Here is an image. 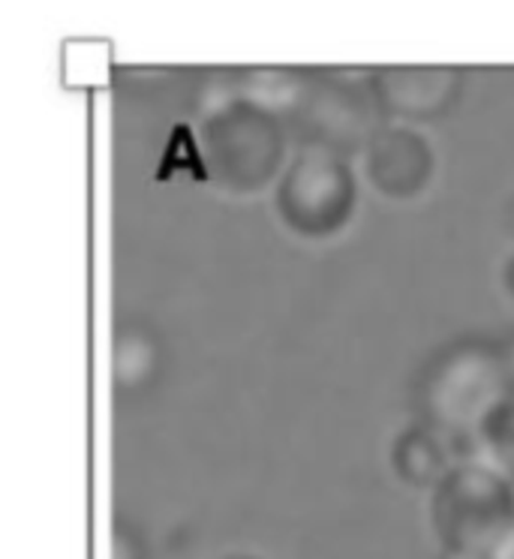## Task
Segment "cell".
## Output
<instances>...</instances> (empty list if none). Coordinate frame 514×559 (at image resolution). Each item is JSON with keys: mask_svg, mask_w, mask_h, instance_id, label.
<instances>
[{"mask_svg": "<svg viewBox=\"0 0 514 559\" xmlns=\"http://www.w3.org/2000/svg\"><path fill=\"white\" fill-rule=\"evenodd\" d=\"M430 511L440 542L457 559L514 557V497L497 466L469 461L445 469Z\"/></svg>", "mask_w": 514, "mask_h": 559, "instance_id": "obj_1", "label": "cell"}, {"mask_svg": "<svg viewBox=\"0 0 514 559\" xmlns=\"http://www.w3.org/2000/svg\"><path fill=\"white\" fill-rule=\"evenodd\" d=\"M205 157L211 178L235 195H253L280 171L286 133L271 106L226 99L205 121Z\"/></svg>", "mask_w": 514, "mask_h": 559, "instance_id": "obj_2", "label": "cell"}, {"mask_svg": "<svg viewBox=\"0 0 514 559\" xmlns=\"http://www.w3.org/2000/svg\"><path fill=\"white\" fill-rule=\"evenodd\" d=\"M356 205V181L343 157L304 147L283 171L277 211L286 226L307 238H325L346 226Z\"/></svg>", "mask_w": 514, "mask_h": 559, "instance_id": "obj_3", "label": "cell"}, {"mask_svg": "<svg viewBox=\"0 0 514 559\" xmlns=\"http://www.w3.org/2000/svg\"><path fill=\"white\" fill-rule=\"evenodd\" d=\"M505 373L493 355L461 349L449 365L433 373L430 409L452 437H476L481 425L500 409L505 397Z\"/></svg>", "mask_w": 514, "mask_h": 559, "instance_id": "obj_4", "label": "cell"}, {"mask_svg": "<svg viewBox=\"0 0 514 559\" xmlns=\"http://www.w3.org/2000/svg\"><path fill=\"white\" fill-rule=\"evenodd\" d=\"M286 106L295 111L298 127H304L310 135L307 147H322L340 157L368 139L370 103L352 82L316 79L310 85L295 87Z\"/></svg>", "mask_w": 514, "mask_h": 559, "instance_id": "obj_5", "label": "cell"}, {"mask_svg": "<svg viewBox=\"0 0 514 559\" xmlns=\"http://www.w3.org/2000/svg\"><path fill=\"white\" fill-rule=\"evenodd\" d=\"M437 169L433 147L413 127H385L364 145V175L392 202H413L428 190Z\"/></svg>", "mask_w": 514, "mask_h": 559, "instance_id": "obj_6", "label": "cell"}, {"mask_svg": "<svg viewBox=\"0 0 514 559\" xmlns=\"http://www.w3.org/2000/svg\"><path fill=\"white\" fill-rule=\"evenodd\" d=\"M454 75L445 70H389L376 82L385 109L397 115H430L449 106Z\"/></svg>", "mask_w": 514, "mask_h": 559, "instance_id": "obj_7", "label": "cell"}, {"mask_svg": "<svg viewBox=\"0 0 514 559\" xmlns=\"http://www.w3.org/2000/svg\"><path fill=\"white\" fill-rule=\"evenodd\" d=\"M394 461H397L401 475L413 485H430L433 481V487H437L442 475H445L442 473L445 469V451L440 445V437L425 433V430L406 433L401 439V445H397Z\"/></svg>", "mask_w": 514, "mask_h": 559, "instance_id": "obj_8", "label": "cell"}, {"mask_svg": "<svg viewBox=\"0 0 514 559\" xmlns=\"http://www.w3.org/2000/svg\"><path fill=\"white\" fill-rule=\"evenodd\" d=\"M502 271H505V274H502V283L509 286V293H512V298H514V255L509 259V262H505V267H502Z\"/></svg>", "mask_w": 514, "mask_h": 559, "instance_id": "obj_9", "label": "cell"}, {"mask_svg": "<svg viewBox=\"0 0 514 559\" xmlns=\"http://www.w3.org/2000/svg\"><path fill=\"white\" fill-rule=\"evenodd\" d=\"M232 559H253V557H232Z\"/></svg>", "mask_w": 514, "mask_h": 559, "instance_id": "obj_10", "label": "cell"}]
</instances>
